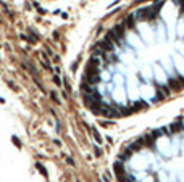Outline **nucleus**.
I'll use <instances>...</instances> for the list:
<instances>
[{"instance_id": "f257e3e1", "label": "nucleus", "mask_w": 184, "mask_h": 182, "mask_svg": "<svg viewBox=\"0 0 184 182\" xmlns=\"http://www.w3.org/2000/svg\"><path fill=\"white\" fill-rule=\"evenodd\" d=\"M124 26L128 29H134V15H128L126 21H124Z\"/></svg>"}, {"instance_id": "f03ea898", "label": "nucleus", "mask_w": 184, "mask_h": 182, "mask_svg": "<svg viewBox=\"0 0 184 182\" xmlns=\"http://www.w3.org/2000/svg\"><path fill=\"white\" fill-rule=\"evenodd\" d=\"M168 84L171 85V89L174 90V92H178V90L181 89V85H179V79H178V81H176V79H168Z\"/></svg>"}, {"instance_id": "7ed1b4c3", "label": "nucleus", "mask_w": 184, "mask_h": 182, "mask_svg": "<svg viewBox=\"0 0 184 182\" xmlns=\"http://www.w3.org/2000/svg\"><path fill=\"white\" fill-rule=\"evenodd\" d=\"M165 97H166V93H163V90L158 89V90H157V98H158V100H163Z\"/></svg>"}]
</instances>
